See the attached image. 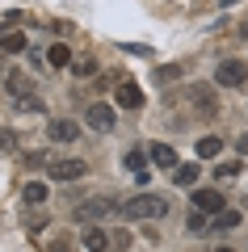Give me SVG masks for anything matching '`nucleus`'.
Listing matches in <instances>:
<instances>
[{
    "mask_svg": "<svg viewBox=\"0 0 248 252\" xmlns=\"http://www.w3.org/2000/svg\"><path fill=\"white\" fill-rule=\"evenodd\" d=\"M214 252H231V248H214Z\"/></svg>",
    "mask_w": 248,
    "mask_h": 252,
    "instance_id": "27",
    "label": "nucleus"
},
{
    "mask_svg": "<svg viewBox=\"0 0 248 252\" xmlns=\"http://www.w3.org/2000/svg\"><path fill=\"white\" fill-rule=\"evenodd\" d=\"M169 210V202L160 198V193H135V198L122 202V219L126 223H139V219H160Z\"/></svg>",
    "mask_w": 248,
    "mask_h": 252,
    "instance_id": "1",
    "label": "nucleus"
},
{
    "mask_svg": "<svg viewBox=\"0 0 248 252\" xmlns=\"http://www.w3.org/2000/svg\"><path fill=\"white\" fill-rule=\"evenodd\" d=\"M240 223H244V215H240V210H231V206H227V210H219V215L211 219V231H236Z\"/></svg>",
    "mask_w": 248,
    "mask_h": 252,
    "instance_id": "13",
    "label": "nucleus"
},
{
    "mask_svg": "<svg viewBox=\"0 0 248 252\" xmlns=\"http://www.w3.org/2000/svg\"><path fill=\"white\" fill-rule=\"evenodd\" d=\"M42 59H46V63H51V67H68V63H71V51H68V46H63V42H55V46H51V51H46V55H42Z\"/></svg>",
    "mask_w": 248,
    "mask_h": 252,
    "instance_id": "18",
    "label": "nucleus"
},
{
    "mask_svg": "<svg viewBox=\"0 0 248 252\" xmlns=\"http://www.w3.org/2000/svg\"><path fill=\"white\" fill-rule=\"evenodd\" d=\"M214 177H219V181H236V177H240V160L219 164V168H214Z\"/></svg>",
    "mask_w": 248,
    "mask_h": 252,
    "instance_id": "22",
    "label": "nucleus"
},
{
    "mask_svg": "<svg viewBox=\"0 0 248 252\" xmlns=\"http://www.w3.org/2000/svg\"><path fill=\"white\" fill-rule=\"evenodd\" d=\"M46 172H51V181H80L84 172H89V160H76V156H55V160L46 164Z\"/></svg>",
    "mask_w": 248,
    "mask_h": 252,
    "instance_id": "3",
    "label": "nucleus"
},
{
    "mask_svg": "<svg viewBox=\"0 0 248 252\" xmlns=\"http://www.w3.org/2000/svg\"><path fill=\"white\" fill-rule=\"evenodd\" d=\"M181 76H185V63H160L156 72H151V80L156 84H177Z\"/></svg>",
    "mask_w": 248,
    "mask_h": 252,
    "instance_id": "14",
    "label": "nucleus"
},
{
    "mask_svg": "<svg viewBox=\"0 0 248 252\" xmlns=\"http://www.w3.org/2000/svg\"><path fill=\"white\" fill-rule=\"evenodd\" d=\"M147 160L156 164V168H177V152H173L169 143H151L147 147Z\"/></svg>",
    "mask_w": 248,
    "mask_h": 252,
    "instance_id": "12",
    "label": "nucleus"
},
{
    "mask_svg": "<svg viewBox=\"0 0 248 252\" xmlns=\"http://www.w3.org/2000/svg\"><path fill=\"white\" fill-rule=\"evenodd\" d=\"M219 4H223V9H231V4H240V0H219Z\"/></svg>",
    "mask_w": 248,
    "mask_h": 252,
    "instance_id": "26",
    "label": "nucleus"
},
{
    "mask_svg": "<svg viewBox=\"0 0 248 252\" xmlns=\"http://www.w3.org/2000/svg\"><path fill=\"white\" fill-rule=\"evenodd\" d=\"M0 76H4V63H0Z\"/></svg>",
    "mask_w": 248,
    "mask_h": 252,
    "instance_id": "28",
    "label": "nucleus"
},
{
    "mask_svg": "<svg viewBox=\"0 0 248 252\" xmlns=\"http://www.w3.org/2000/svg\"><path fill=\"white\" fill-rule=\"evenodd\" d=\"M185 227H189V231H194V235H202V231H211V223H206V215H202V210H189V219H185Z\"/></svg>",
    "mask_w": 248,
    "mask_h": 252,
    "instance_id": "21",
    "label": "nucleus"
},
{
    "mask_svg": "<svg viewBox=\"0 0 248 252\" xmlns=\"http://www.w3.org/2000/svg\"><path fill=\"white\" fill-rule=\"evenodd\" d=\"M46 135H51V143H76V139H80V126L71 122V118H59V122L46 126Z\"/></svg>",
    "mask_w": 248,
    "mask_h": 252,
    "instance_id": "9",
    "label": "nucleus"
},
{
    "mask_svg": "<svg viewBox=\"0 0 248 252\" xmlns=\"http://www.w3.org/2000/svg\"><path fill=\"white\" fill-rule=\"evenodd\" d=\"M84 118H89L93 130H114V122H118V118H114V105H101V101H93Z\"/></svg>",
    "mask_w": 248,
    "mask_h": 252,
    "instance_id": "8",
    "label": "nucleus"
},
{
    "mask_svg": "<svg viewBox=\"0 0 248 252\" xmlns=\"http://www.w3.org/2000/svg\"><path fill=\"white\" fill-rule=\"evenodd\" d=\"M189 202H194V210H202V215H219V210H227V198H223L219 189H194Z\"/></svg>",
    "mask_w": 248,
    "mask_h": 252,
    "instance_id": "5",
    "label": "nucleus"
},
{
    "mask_svg": "<svg viewBox=\"0 0 248 252\" xmlns=\"http://www.w3.org/2000/svg\"><path fill=\"white\" fill-rule=\"evenodd\" d=\"M189 105L198 109V114H206V118H214V109H219V97H214L206 84H194L189 89Z\"/></svg>",
    "mask_w": 248,
    "mask_h": 252,
    "instance_id": "7",
    "label": "nucleus"
},
{
    "mask_svg": "<svg viewBox=\"0 0 248 252\" xmlns=\"http://www.w3.org/2000/svg\"><path fill=\"white\" fill-rule=\"evenodd\" d=\"M71 215H76V223H101V219L122 215V202L118 198H89V202H80Z\"/></svg>",
    "mask_w": 248,
    "mask_h": 252,
    "instance_id": "2",
    "label": "nucleus"
},
{
    "mask_svg": "<svg viewBox=\"0 0 248 252\" xmlns=\"http://www.w3.org/2000/svg\"><path fill=\"white\" fill-rule=\"evenodd\" d=\"M46 252H71V244H68V240H63V235H59V240H55V244H51V248H46Z\"/></svg>",
    "mask_w": 248,
    "mask_h": 252,
    "instance_id": "25",
    "label": "nucleus"
},
{
    "mask_svg": "<svg viewBox=\"0 0 248 252\" xmlns=\"http://www.w3.org/2000/svg\"><path fill=\"white\" fill-rule=\"evenodd\" d=\"M244 80H248V63L244 59H223L219 67H214V84H219V89H240Z\"/></svg>",
    "mask_w": 248,
    "mask_h": 252,
    "instance_id": "4",
    "label": "nucleus"
},
{
    "mask_svg": "<svg viewBox=\"0 0 248 252\" xmlns=\"http://www.w3.org/2000/svg\"><path fill=\"white\" fill-rule=\"evenodd\" d=\"M21 202H26V206H42L46 202V185L42 181H26V185H21Z\"/></svg>",
    "mask_w": 248,
    "mask_h": 252,
    "instance_id": "15",
    "label": "nucleus"
},
{
    "mask_svg": "<svg viewBox=\"0 0 248 252\" xmlns=\"http://www.w3.org/2000/svg\"><path fill=\"white\" fill-rule=\"evenodd\" d=\"M223 152V139L219 135H202L198 139V156H202V160H211V156H219Z\"/></svg>",
    "mask_w": 248,
    "mask_h": 252,
    "instance_id": "19",
    "label": "nucleus"
},
{
    "mask_svg": "<svg viewBox=\"0 0 248 252\" xmlns=\"http://www.w3.org/2000/svg\"><path fill=\"white\" fill-rule=\"evenodd\" d=\"M126 168H131L135 177H143V172H147V152H139V147H135V152H126Z\"/></svg>",
    "mask_w": 248,
    "mask_h": 252,
    "instance_id": "20",
    "label": "nucleus"
},
{
    "mask_svg": "<svg viewBox=\"0 0 248 252\" xmlns=\"http://www.w3.org/2000/svg\"><path fill=\"white\" fill-rule=\"evenodd\" d=\"M198 177H202L198 164H181V168H173V181H177V185H198Z\"/></svg>",
    "mask_w": 248,
    "mask_h": 252,
    "instance_id": "17",
    "label": "nucleus"
},
{
    "mask_svg": "<svg viewBox=\"0 0 248 252\" xmlns=\"http://www.w3.org/2000/svg\"><path fill=\"white\" fill-rule=\"evenodd\" d=\"M26 46V34H0V55H21Z\"/></svg>",
    "mask_w": 248,
    "mask_h": 252,
    "instance_id": "16",
    "label": "nucleus"
},
{
    "mask_svg": "<svg viewBox=\"0 0 248 252\" xmlns=\"http://www.w3.org/2000/svg\"><path fill=\"white\" fill-rule=\"evenodd\" d=\"M0 147H4V152H13V147H17V135H13V130H0Z\"/></svg>",
    "mask_w": 248,
    "mask_h": 252,
    "instance_id": "24",
    "label": "nucleus"
},
{
    "mask_svg": "<svg viewBox=\"0 0 248 252\" xmlns=\"http://www.w3.org/2000/svg\"><path fill=\"white\" fill-rule=\"evenodd\" d=\"M114 101H118L122 109H139V105H143V93H139V84L122 80V84H118V93H114Z\"/></svg>",
    "mask_w": 248,
    "mask_h": 252,
    "instance_id": "11",
    "label": "nucleus"
},
{
    "mask_svg": "<svg viewBox=\"0 0 248 252\" xmlns=\"http://www.w3.org/2000/svg\"><path fill=\"white\" fill-rule=\"evenodd\" d=\"M80 240H84V248H89V252H109V248H114V240L106 235V227H97V223L84 227V235H80Z\"/></svg>",
    "mask_w": 248,
    "mask_h": 252,
    "instance_id": "10",
    "label": "nucleus"
},
{
    "mask_svg": "<svg viewBox=\"0 0 248 252\" xmlns=\"http://www.w3.org/2000/svg\"><path fill=\"white\" fill-rule=\"evenodd\" d=\"M71 72H76V76H93V72H97V63H93V59H80V63H71Z\"/></svg>",
    "mask_w": 248,
    "mask_h": 252,
    "instance_id": "23",
    "label": "nucleus"
},
{
    "mask_svg": "<svg viewBox=\"0 0 248 252\" xmlns=\"http://www.w3.org/2000/svg\"><path fill=\"white\" fill-rule=\"evenodd\" d=\"M4 84H9V93H13L17 101H30V97H34V76H26L21 67L4 72Z\"/></svg>",
    "mask_w": 248,
    "mask_h": 252,
    "instance_id": "6",
    "label": "nucleus"
}]
</instances>
